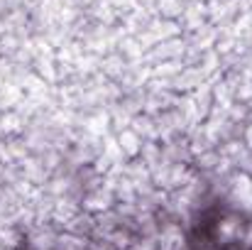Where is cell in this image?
I'll use <instances>...</instances> for the list:
<instances>
[{"label":"cell","instance_id":"1","mask_svg":"<svg viewBox=\"0 0 252 250\" xmlns=\"http://www.w3.org/2000/svg\"><path fill=\"white\" fill-rule=\"evenodd\" d=\"M240 233H243V223H240V218H235V216H228V218H223L220 221V226H218V238L220 241H235V238H240Z\"/></svg>","mask_w":252,"mask_h":250}]
</instances>
